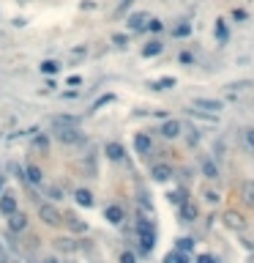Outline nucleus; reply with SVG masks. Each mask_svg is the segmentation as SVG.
<instances>
[{
  "label": "nucleus",
  "mask_w": 254,
  "mask_h": 263,
  "mask_svg": "<svg viewBox=\"0 0 254 263\" xmlns=\"http://www.w3.org/2000/svg\"><path fill=\"white\" fill-rule=\"evenodd\" d=\"M153 91H164V88H175V77H161L156 80V83H151Z\"/></svg>",
  "instance_id": "5701e85b"
},
{
  "label": "nucleus",
  "mask_w": 254,
  "mask_h": 263,
  "mask_svg": "<svg viewBox=\"0 0 254 263\" xmlns=\"http://www.w3.org/2000/svg\"><path fill=\"white\" fill-rule=\"evenodd\" d=\"M38 69H41L44 74H57V69H60V63H57V61H44V63H41V66H38Z\"/></svg>",
  "instance_id": "a878e982"
},
{
  "label": "nucleus",
  "mask_w": 254,
  "mask_h": 263,
  "mask_svg": "<svg viewBox=\"0 0 254 263\" xmlns=\"http://www.w3.org/2000/svg\"><path fill=\"white\" fill-rule=\"evenodd\" d=\"M38 217H41V222H47V225H57L60 222V211L52 203H41L38 206Z\"/></svg>",
  "instance_id": "20e7f679"
},
{
  "label": "nucleus",
  "mask_w": 254,
  "mask_h": 263,
  "mask_svg": "<svg viewBox=\"0 0 254 263\" xmlns=\"http://www.w3.org/2000/svg\"><path fill=\"white\" fill-rule=\"evenodd\" d=\"M27 227V217L22 211H14V214H8V230L11 233H22Z\"/></svg>",
  "instance_id": "39448f33"
},
{
  "label": "nucleus",
  "mask_w": 254,
  "mask_h": 263,
  "mask_svg": "<svg viewBox=\"0 0 254 263\" xmlns=\"http://www.w3.org/2000/svg\"><path fill=\"white\" fill-rule=\"evenodd\" d=\"M68 85H82V77H77V74H71V77H68Z\"/></svg>",
  "instance_id": "4c0bfd02"
},
{
  "label": "nucleus",
  "mask_w": 254,
  "mask_h": 263,
  "mask_svg": "<svg viewBox=\"0 0 254 263\" xmlns=\"http://www.w3.org/2000/svg\"><path fill=\"white\" fill-rule=\"evenodd\" d=\"M244 140H246V145L254 151V126H249V129H244Z\"/></svg>",
  "instance_id": "7c9ffc66"
},
{
  "label": "nucleus",
  "mask_w": 254,
  "mask_h": 263,
  "mask_svg": "<svg viewBox=\"0 0 254 263\" xmlns=\"http://www.w3.org/2000/svg\"><path fill=\"white\" fill-rule=\"evenodd\" d=\"M197 206H194V203H183V206H181V219L183 222H194V219H197Z\"/></svg>",
  "instance_id": "2eb2a0df"
},
{
  "label": "nucleus",
  "mask_w": 254,
  "mask_h": 263,
  "mask_svg": "<svg viewBox=\"0 0 254 263\" xmlns=\"http://www.w3.org/2000/svg\"><path fill=\"white\" fill-rule=\"evenodd\" d=\"M164 263H189V258H186V252H170Z\"/></svg>",
  "instance_id": "c85d7f7f"
},
{
  "label": "nucleus",
  "mask_w": 254,
  "mask_h": 263,
  "mask_svg": "<svg viewBox=\"0 0 254 263\" xmlns=\"http://www.w3.org/2000/svg\"><path fill=\"white\" fill-rule=\"evenodd\" d=\"M112 102H115V96H112V93H107V96H101V99H99V102H96V104H93V110H101V107H104V104H112Z\"/></svg>",
  "instance_id": "c756f323"
},
{
  "label": "nucleus",
  "mask_w": 254,
  "mask_h": 263,
  "mask_svg": "<svg viewBox=\"0 0 254 263\" xmlns=\"http://www.w3.org/2000/svg\"><path fill=\"white\" fill-rule=\"evenodd\" d=\"M52 126L55 129H71V126H79L77 115H52Z\"/></svg>",
  "instance_id": "0eeeda50"
},
{
  "label": "nucleus",
  "mask_w": 254,
  "mask_h": 263,
  "mask_svg": "<svg viewBox=\"0 0 254 263\" xmlns=\"http://www.w3.org/2000/svg\"><path fill=\"white\" fill-rule=\"evenodd\" d=\"M145 22H148V14H145V11H140V14H131V17H129V31H142V28H145Z\"/></svg>",
  "instance_id": "ddd939ff"
},
{
  "label": "nucleus",
  "mask_w": 254,
  "mask_h": 263,
  "mask_svg": "<svg viewBox=\"0 0 254 263\" xmlns=\"http://www.w3.org/2000/svg\"><path fill=\"white\" fill-rule=\"evenodd\" d=\"M241 197H244V203L249 208H254V181H246L244 189H241Z\"/></svg>",
  "instance_id": "a211bd4d"
},
{
  "label": "nucleus",
  "mask_w": 254,
  "mask_h": 263,
  "mask_svg": "<svg viewBox=\"0 0 254 263\" xmlns=\"http://www.w3.org/2000/svg\"><path fill=\"white\" fill-rule=\"evenodd\" d=\"M161 50H164V44L153 39V42H148L145 47H142V55H145V58H156V55H161Z\"/></svg>",
  "instance_id": "dca6fc26"
},
{
  "label": "nucleus",
  "mask_w": 254,
  "mask_h": 263,
  "mask_svg": "<svg viewBox=\"0 0 254 263\" xmlns=\"http://www.w3.org/2000/svg\"><path fill=\"white\" fill-rule=\"evenodd\" d=\"M233 17H235V20H238V22H244V20H246V17H249V14H246L244 9H235V11H233Z\"/></svg>",
  "instance_id": "f704fd0d"
},
{
  "label": "nucleus",
  "mask_w": 254,
  "mask_h": 263,
  "mask_svg": "<svg viewBox=\"0 0 254 263\" xmlns=\"http://www.w3.org/2000/svg\"><path fill=\"white\" fill-rule=\"evenodd\" d=\"M120 263H137L134 252H123V255H120Z\"/></svg>",
  "instance_id": "473e14b6"
},
{
  "label": "nucleus",
  "mask_w": 254,
  "mask_h": 263,
  "mask_svg": "<svg viewBox=\"0 0 254 263\" xmlns=\"http://www.w3.org/2000/svg\"><path fill=\"white\" fill-rule=\"evenodd\" d=\"M68 227H71V230H77V233H85V230H88V225H85V222H79L77 217H68Z\"/></svg>",
  "instance_id": "cd10ccee"
},
{
  "label": "nucleus",
  "mask_w": 254,
  "mask_h": 263,
  "mask_svg": "<svg viewBox=\"0 0 254 263\" xmlns=\"http://www.w3.org/2000/svg\"><path fill=\"white\" fill-rule=\"evenodd\" d=\"M137 233H140V244H142V252H151L153 244H156V230L151 225V219H137Z\"/></svg>",
  "instance_id": "f257e3e1"
},
{
  "label": "nucleus",
  "mask_w": 254,
  "mask_h": 263,
  "mask_svg": "<svg viewBox=\"0 0 254 263\" xmlns=\"http://www.w3.org/2000/svg\"><path fill=\"white\" fill-rule=\"evenodd\" d=\"M151 175H153L156 181H167V178L172 175V167H170V165H153Z\"/></svg>",
  "instance_id": "6ab92c4d"
},
{
  "label": "nucleus",
  "mask_w": 254,
  "mask_h": 263,
  "mask_svg": "<svg viewBox=\"0 0 254 263\" xmlns=\"http://www.w3.org/2000/svg\"><path fill=\"white\" fill-rule=\"evenodd\" d=\"M205 200H208V203H216L219 195H216V192H205Z\"/></svg>",
  "instance_id": "ea45409f"
},
{
  "label": "nucleus",
  "mask_w": 254,
  "mask_h": 263,
  "mask_svg": "<svg viewBox=\"0 0 254 263\" xmlns=\"http://www.w3.org/2000/svg\"><path fill=\"white\" fill-rule=\"evenodd\" d=\"M200 143V134H197V129H194L192 134H189V145H197Z\"/></svg>",
  "instance_id": "e433bc0d"
},
{
  "label": "nucleus",
  "mask_w": 254,
  "mask_h": 263,
  "mask_svg": "<svg viewBox=\"0 0 254 263\" xmlns=\"http://www.w3.org/2000/svg\"><path fill=\"white\" fill-rule=\"evenodd\" d=\"M82 55H85V47H79V50L71 52V61H74V58H82Z\"/></svg>",
  "instance_id": "79ce46f5"
},
{
  "label": "nucleus",
  "mask_w": 254,
  "mask_h": 263,
  "mask_svg": "<svg viewBox=\"0 0 254 263\" xmlns=\"http://www.w3.org/2000/svg\"><path fill=\"white\" fill-rule=\"evenodd\" d=\"M112 42H115V44H118V47H126V36H123V33H118V36H115V39H112Z\"/></svg>",
  "instance_id": "58836bf2"
},
{
  "label": "nucleus",
  "mask_w": 254,
  "mask_h": 263,
  "mask_svg": "<svg viewBox=\"0 0 254 263\" xmlns=\"http://www.w3.org/2000/svg\"><path fill=\"white\" fill-rule=\"evenodd\" d=\"M148 31H153V33H159L161 31V28H164V22H161V20H148Z\"/></svg>",
  "instance_id": "2f4dec72"
},
{
  "label": "nucleus",
  "mask_w": 254,
  "mask_h": 263,
  "mask_svg": "<svg viewBox=\"0 0 254 263\" xmlns=\"http://www.w3.org/2000/svg\"><path fill=\"white\" fill-rule=\"evenodd\" d=\"M224 222H227V227H233V230H244V217L241 214H235V211H227L224 214Z\"/></svg>",
  "instance_id": "9d476101"
},
{
  "label": "nucleus",
  "mask_w": 254,
  "mask_h": 263,
  "mask_svg": "<svg viewBox=\"0 0 254 263\" xmlns=\"http://www.w3.org/2000/svg\"><path fill=\"white\" fill-rule=\"evenodd\" d=\"M134 148H137V154H151V148H153V140L148 137V134H137L134 137Z\"/></svg>",
  "instance_id": "1a4fd4ad"
},
{
  "label": "nucleus",
  "mask_w": 254,
  "mask_h": 263,
  "mask_svg": "<svg viewBox=\"0 0 254 263\" xmlns=\"http://www.w3.org/2000/svg\"><path fill=\"white\" fill-rule=\"evenodd\" d=\"M104 217H107V222H112V225H120V222H123V208L120 206H107Z\"/></svg>",
  "instance_id": "9b49d317"
},
{
  "label": "nucleus",
  "mask_w": 254,
  "mask_h": 263,
  "mask_svg": "<svg viewBox=\"0 0 254 263\" xmlns=\"http://www.w3.org/2000/svg\"><path fill=\"white\" fill-rule=\"evenodd\" d=\"M0 263H5V252H3V247H0Z\"/></svg>",
  "instance_id": "37998d69"
},
{
  "label": "nucleus",
  "mask_w": 254,
  "mask_h": 263,
  "mask_svg": "<svg viewBox=\"0 0 254 263\" xmlns=\"http://www.w3.org/2000/svg\"><path fill=\"white\" fill-rule=\"evenodd\" d=\"M252 85H254L252 80H238V83H230L227 88H230V91L235 93V91H246V88H252Z\"/></svg>",
  "instance_id": "bb28decb"
},
{
  "label": "nucleus",
  "mask_w": 254,
  "mask_h": 263,
  "mask_svg": "<svg viewBox=\"0 0 254 263\" xmlns=\"http://www.w3.org/2000/svg\"><path fill=\"white\" fill-rule=\"evenodd\" d=\"M0 211H3L5 217L16 211V197L11 195V192H3V195H0Z\"/></svg>",
  "instance_id": "6e6552de"
},
{
  "label": "nucleus",
  "mask_w": 254,
  "mask_h": 263,
  "mask_svg": "<svg viewBox=\"0 0 254 263\" xmlns=\"http://www.w3.org/2000/svg\"><path fill=\"white\" fill-rule=\"evenodd\" d=\"M197 263H219V260L213 258V255H200V258H197Z\"/></svg>",
  "instance_id": "c9c22d12"
},
{
  "label": "nucleus",
  "mask_w": 254,
  "mask_h": 263,
  "mask_svg": "<svg viewBox=\"0 0 254 263\" xmlns=\"http://www.w3.org/2000/svg\"><path fill=\"white\" fill-rule=\"evenodd\" d=\"M213 33H216V42H219V44H227L230 31H227V22H224V20H216V28H213Z\"/></svg>",
  "instance_id": "4468645a"
},
{
  "label": "nucleus",
  "mask_w": 254,
  "mask_h": 263,
  "mask_svg": "<svg viewBox=\"0 0 254 263\" xmlns=\"http://www.w3.org/2000/svg\"><path fill=\"white\" fill-rule=\"evenodd\" d=\"M181 63H194V58L189 52H181Z\"/></svg>",
  "instance_id": "a19ab883"
},
{
  "label": "nucleus",
  "mask_w": 254,
  "mask_h": 263,
  "mask_svg": "<svg viewBox=\"0 0 254 263\" xmlns=\"http://www.w3.org/2000/svg\"><path fill=\"white\" fill-rule=\"evenodd\" d=\"M74 200H77L82 208H90V206L96 203V200H93V195H90L88 189H77V192H74Z\"/></svg>",
  "instance_id": "f8f14e48"
},
{
  "label": "nucleus",
  "mask_w": 254,
  "mask_h": 263,
  "mask_svg": "<svg viewBox=\"0 0 254 263\" xmlns=\"http://www.w3.org/2000/svg\"><path fill=\"white\" fill-rule=\"evenodd\" d=\"M0 189H3V186H0Z\"/></svg>",
  "instance_id": "a18cd8bd"
},
{
  "label": "nucleus",
  "mask_w": 254,
  "mask_h": 263,
  "mask_svg": "<svg viewBox=\"0 0 254 263\" xmlns=\"http://www.w3.org/2000/svg\"><path fill=\"white\" fill-rule=\"evenodd\" d=\"M22 178H27L30 184H41L44 175H41V170H38L36 165H27V167H25V175H22Z\"/></svg>",
  "instance_id": "aec40b11"
},
{
  "label": "nucleus",
  "mask_w": 254,
  "mask_h": 263,
  "mask_svg": "<svg viewBox=\"0 0 254 263\" xmlns=\"http://www.w3.org/2000/svg\"><path fill=\"white\" fill-rule=\"evenodd\" d=\"M30 145H33L36 151H47V148H49V140H47V134H36Z\"/></svg>",
  "instance_id": "b1692460"
},
{
  "label": "nucleus",
  "mask_w": 254,
  "mask_h": 263,
  "mask_svg": "<svg viewBox=\"0 0 254 263\" xmlns=\"http://www.w3.org/2000/svg\"><path fill=\"white\" fill-rule=\"evenodd\" d=\"M194 249V238H178V252H192Z\"/></svg>",
  "instance_id": "393cba45"
},
{
  "label": "nucleus",
  "mask_w": 254,
  "mask_h": 263,
  "mask_svg": "<svg viewBox=\"0 0 254 263\" xmlns=\"http://www.w3.org/2000/svg\"><path fill=\"white\" fill-rule=\"evenodd\" d=\"M192 110H200V113H211V115H219V110H224V104L219 99H205V96H197L192 102Z\"/></svg>",
  "instance_id": "f03ea898"
},
{
  "label": "nucleus",
  "mask_w": 254,
  "mask_h": 263,
  "mask_svg": "<svg viewBox=\"0 0 254 263\" xmlns=\"http://www.w3.org/2000/svg\"><path fill=\"white\" fill-rule=\"evenodd\" d=\"M203 173H205V178H219L216 162H213V159H205V162H203Z\"/></svg>",
  "instance_id": "4be33fe9"
},
{
  "label": "nucleus",
  "mask_w": 254,
  "mask_h": 263,
  "mask_svg": "<svg viewBox=\"0 0 254 263\" xmlns=\"http://www.w3.org/2000/svg\"><path fill=\"white\" fill-rule=\"evenodd\" d=\"M47 195L52 197V200H60V189H57V186H49V189H47Z\"/></svg>",
  "instance_id": "72a5a7b5"
},
{
  "label": "nucleus",
  "mask_w": 254,
  "mask_h": 263,
  "mask_svg": "<svg viewBox=\"0 0 254 263\" xmlns=\"http://www.w3.org/2000/svg\"><path fill=\"white\" fill-rule=\"evenodd\" d=\"M181 129H183L181 121H175V118H167L164 124H161V134H164L167 140H175L178 134H181Z\"/></svg>",
  "instance_id": "423d86ee"
},
{
  "label": "nucleus",
  "mask_w": 254,
  "mask_h": 263,
  "mask_svg": "<svg viewBox=\"0 0 254 263\" xmlns=\"http://www.w3.org/2000/svg\"><path fill=\"white\" fill-rule=\"evenodd\" d=\"M104 151H107V156H109L112 162H120V159H123V145H120V143H107V148H104Z\"/></svg>",
  "instance_id": "f3484780"
},
{
  "label": "nucleus",
  "mask_w": 254,
  "mask_h": 263,
  "mask_svg": "<svg viewBox=\"0 0 254 263\" xmlns=\"http://www.w3.org/2000/svg\"><path fill=\"white\" fill-rule=\"evenodd\" d=\"M189 33H192V22H181V25L172 28V36L175 39H186Z\"/></svg>",
  "instance_id": "412c9836"
},
{
  "label": "nucleus",
  "mask_w": 254,
  "mask_h": 263,
  "mask_svg": "<svg viewBox=\"0 0 254 263\" xmlns=\"http://www.w3.org/2000/svg\"><path fill=\"white\" fill-rule=\"evenodd\" d=\"M57 132V140L60 143H66V145H79L82 143V132H79V126H71V129H55Z\"/></svg>",
  "instance_id": "7ed1b4c3"
},
{
  "label": "nucleus",
  "mask_w": 254,
  "mask_h": 263,
  "mask_svg": "<svg viewBox=\"0 0 254 263\" xmlns=\"http://www.w3.org/2000/svg\"><path fill=\"white\" fill-rule=\"evenodd\" d=\"M44 263H57V260H52V258H47V260H44Z\"/></svg>",
  "instance_id": "c03bdc74"
}]
</instances>
